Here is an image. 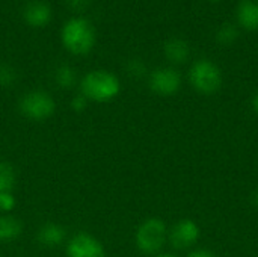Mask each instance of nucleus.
<instances>
[{"mask_svg": "<svg viewBox=\"0 0 258 257\" xmlns=\"http://www.w3.org/2000/svg\"><path fill=\"white\" fill-rule=\"evenodd\" d=\"M60 39L63 47L76 56L88 55L97 41V33L94 26L83 17L70 18L60 32Z\"/></svg>", "mask_w": 258, "mask_h": 257, "instance_id": "1", "label": "nucleus"}, {"mask_svg": "<svg viewBox=\"0 0 258 257\" xmlns=\"http://www.w3.org/2000/svg\"><path fill=\"white\" fill-rule=\"evenodd\" d=\"M121 92L119 79L107 70H92L85 74L80 82V94L88 100L106 103Z\"/></svg>", "mask_w": 258, "mask_h": 257, "instance_id": "2", "label": "nucleus"}, {"mask_svg": "<svg viewBox=\"0 0 258 257\" xmlns=\"http://www.w3.org/2000/svg\"><path fill=\"white\" fill-rule=\"evenodd\" d=\"M189 82L200 94L210 95L221 89L224 77L221 68L215 62L209 59H200L189 70Z\"/></svg>", "mask_w": 258, "mask_h": 257, "instance_id": "3", "label": "nucleus"}, {"mask_svg": "<svg viewBox=\"0 0 258 257\" xmlns=\"http://www.w3.org/2000/svg\"><path fill=\"white\" fill-rule=\"evenodd\" d=\"M168 239L166 224L160 218L145 220L136 232V245L145 254H157Z\"/></svg>", "mask_w": 258, "mask_h": 257, "instance_id": "4", "label": "nucleus"}, {"mask_svg": "<svg viewBox=\"0 0 258 257\" xmlns=\"http://www.w3.org/2000/svg\"><path fill=\"white\" fill-rule=\"evenodd\" d=\"M56 105L53 97L45 92V91H30L24 94L20 100V111L24 117L35 120V121H42L47 120L54 114Z\"/></svg>", "mask_w": 258, "mask_h": 257, "instance_id": "5", "label": "nucleus"}, {"mask_svg": "<svg viewBox=\"0 0 258 257\" xmlns=\"http://www.w3.org/2000/svg\"><path fill=\"white\" fill-rule=\"evenodd\" d=\"M150 89L159 95L169 97L180 91L181 88V76L172 67H160L156 68L148 79Z\"/></svg>", "mask_w": 258, "mask_h": 257, "instance_id": "6", "label": "nucleus"}, {"mask_svg": "<svg viewBox=\"0 0 258 257\" xmlns=\"http://www.w3.org/2000/svg\"><path fill=\"white\" fill-rule=\"evenodd\" d=\"M201 236V229L194 220H180L171 232H168V239L177 250H186L190 248L198 242Z\"/></svg>", "mask_w": 258, "mask_h": 257, "instance_id": "7", "label": "nucleus"}, {"mask_svg": "<svg viewBox=\"0 0 258 257\" xmlns=\"http://www.w3.org/2000/svg\"><path fill=\"white\" fill-rule=\"evenodd\" d=\"M68 257H106L103 244L89 233L80 232L67 245Z\"/></svg>", "mask_w": 258, "mask_h": 257, "instance_id": "8", "label": "nucleus"}, {"mask_svg": "<svg viewBox=\"0 0 258 257\" xmlns=\"http://www.w3.org/2000/svg\"><path fill=\"white\" fill-rule=\"evenodd\" d=\"M23 20L30 27H45L51 20V8L42 0H32L23 8Z\"/></svg>", "mask_w": 258, "mask_h": 257, "instance_id": "9", "label": "nucleus"}, {"mask_svg": "<svg viewBox=\"0 0 258 257\" xmlns=\"http://www.w3.org/2000/svg\"><path fill=\"white\" fill-rule=\"evenodd\" d=\"M236 18L242 29L258 30V0H240L236 8Z\"/></svg>", "mask_w": 258, "mask_h": 257, "instance_id": "10", "label": "nucleus"}, {"mask_svg": "<svg viewBox=\"0 0 258 257\" xmlns=\"http://www.w3.org/2000/svg\"><path fill=\"white\" fill-rule=\"evenodd\" d=\"M163 53L166 59L172 64H184L190 56L189 42L183 38H169L163 44Z\"/></svg>", "mask_w": 258, "mask_h": 257, "instance_id": "11", "label": "nucleus"}, {"mask_svg": "<svg viewBox=\"0 0 258 257\" xmlns=\"http://www.w3.org/2000/svg\"><path fill=\"white\" fill-rule=\"evenodd\" d=\"M63 239H65V230L59 224L48 223L42 226L41 230L38 232V241L44 247H57L63 242Z\"/></svg>", "mask_w": 258, "mask_h": 257, "instance_id": "12", "label": "nucleus"}, {"mask_svg": "<svg viewBox=\"0 0 258 257\" xmlns=\"http://www.w3.org/2000/svg\"><path fill=\"white\" fill-rule=\"evenodd\" d=\"M21 223L9 215L0 217V242H9L21 235Z\"/></svg>", "mask_w": 258, "mask_h": 257, "instance_id": "13", "label": "nucleus"}, {"mask_svg": "<svg viewBox=\"0 0 258 257\" xmlns=\"http://www.w3.org/2000/svg\"><path fill=\"white\" fill-rule=\"evenodd\" d=\"M54 82L57 86L63 88V89H70L74 86L76 83V71L73 67H70L68 64H62L56 68L54 71Z\"/></svg>", "mask_w": 258, "mask_h": 257, "instance_id": "14", "label": "nucleus"}, {"mask_svg": "<svg viewBox=\"0 0 258 257\" xmlns=\"http://www.w3.org/2000/svg\"><path fill=\"white\" fill-rule=\"evenodd\" d=\"M237 38H239V29L231 23H225L219 26V29L216 30V41L221 45H231L237 41Z\"/></svg>", "mask_w": 258, "mask_h": 257, "instance_id": "15", "label": "nucleus"}, {"mask_svg": "<svg viewBox=\"0 0 258 257\" xmlns=\"http://www.w3.org/2000/svg\"><path fill=\"white\" fill-rule=\"evenodd\" d=\"M15 186V171L8 162H0V194L12 192Z\"/></svg>", "mask_w": 258, "mask_h": 257, "instance_id": "16", "label": "nucleus"}, {"mask_svg": "<svg viewBox=\"0 0 258 257\" xmlns=\"http://www.w3.org/2000/svg\"><path fill=\"white\" fill-rule=\"evenodd\" d=\"M127 73L135 77V79H139V77H144L147 74V65L141 61V59H130L127 62V67H125Z\"/></svg>", "mask_w": 258, "mask_h": 257, "instance_id": "17", "label": "nucleus"}, {"mask_svg": "<svg viewBox=\"0 0 258 257\" xmlns=\"http://www.w3.org/2000/svg\"><path fill=\"white\" fill-rule=\"evenodd\" d=\"M15 79H17V74L14 68L6 64H0V86L8 88L15 82Z\"/></svg>", "mask_w": 258, "mask_h": 257, "instance_id": "18", "label": "nucleus"}, {"mask_svg": "<svg viewBox=\"0 0 258 257\" xmlns=\"http://www.w3.org/2000/svg\"><path fill=\"white\" fill-rule=\"evenodd\" d=\"M15 206V197L12 192H3L0 194V211L3 212H9L12 211Z\"/></svg>", "mask_w": 258, "mask_h": 257, "instance_id": "19", "label": "nucleus"}, {"mask_svg": "<svg viewBox=\"0 0 258 257\" xmlns=\"http://www.w3.org/2000/svg\"><path fill=\"white\" fill-rule=\"evenodd\" d=\"M65 3L70 9H73L76 12H82V11L88 9L91 0H65Z\"/></svg>", "mask_w": 258, "mask_h": 257, "instance_id": "20", "label": "nucleus"}, {"mask_svg": "<svg viewBox=\"0 0 258 257\" xmlns=\"http://www.w3.org/2000/svg\"><path fill=\"white\" fill-rule=\"evenodd\" d=\"M86 105H88V98H86L83 94H79V95H76V97L71 100V108H73L76 112H82V111L86 108Z\"/></svg>", "mask_w": 258, "mask_h": 257, "instance_id": "21", "label": "nucleus"}, {"mask_svg": "<svg viewBox=\"0 0 258 257\" xmlns=\"http://www.w3.org/2000/svg\"><path fill=\"white\" fill-rule=\"evenodd\" d=\"M187 257H216V254L210 250H206V248H197V250L190 251Z\"/></svg>", "mask_w": 258, "mask_h": 257, "instance_id": "22", "label": "nucleus"}, {"mask_svg": "<svg viewBox=\"0 0 258 257\" xmlns=\"http://www.w3.org/2000/svg\"><path fill=\"white\" fill-rule=\"evenodd\" d=\"M252 109L258 114V92H255L254 97H252Z\"/></svg>", "mask_w": 258, "mask_h": 257, "instance_id": "23", "label": "nucleus"}, {"mask_svg": "<svg viewBox=\"0 0 258 257\" xmlns=\"http://www.w3.org/2000/svg\"><path fill=\"white\" fill-rule=\"evenodd\" d=\"M153 257H175L172 253H157V254H154Z\"/></svg>", "mask_w": 258, "mask_h": 257, "instance_id": "24", "label": "nucleus"}, {"mask_svg": "<svg viewBox=\"0 0 258 257\" xmlns=\"http://www.w3.org/2000/svg\"><path fill=\"white\" fill-rule=\"evenodd\" d=\"M254 204L257 206V209H258V191L254 194Z\"/></svg>", "mask_w": 258, "mask_h": 257, "instance_id": "25", "label": "nucleus"}, {"mask_svg": "<svg viewBox=\"0 0 258 257\" xmlns=\"http://www.w3.org/2000/svg\"><path fill=\"white\" fill-rule=\"evenodd\" d=\"M207 2H212V3H218V2H221V0H207Z\"/></svg>", "mask_w": 258, "mask_h": 257, "instance_id": "26", "label": "nucleus"}]
</instances>
